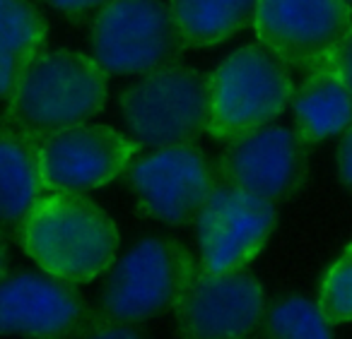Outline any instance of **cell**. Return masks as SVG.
Segmentation results:
<instances>
[{"instance_id": "1", "label": "cell", "mask_w": 352, "mask_h": 339, "mask_svg": "<svg viewBox=\"0 0 352 339\" xmlns=\"http://www.w3.org/2000/svg\"><path fill=\"white\" fill-rule=\"evenodd\" d=\"M109 75L87 54L39 49L6 94L3 123L32 140L92 121L109 99Z\"/></svg>"}, {"instance_id": "2", "label": "cell", "mask_w": 352, "mask_h": 339, "mask_svg": "<svg viewBox=\"0 0 352 339\" xmlns=\"http://www.w3.org/2000/svg\"><path fill=\"white\" fill-rule=\"evenodd\" d=\"M22 250L46 274L87 284L118 257V226L87 193H44L17 231Z\"/></svg>"}, {"instance_id": "3", "label": "cell", "mask_w": 352, "mask_h": 339, "mask_svg": "<svg viewBox=\"0 0 352 339\" xmlns=\"http://www.w3.org/2000/svg\"><path fill=\"white\" fill-rule=\"evenodd\" d=\"M138 147L186 145L210 128V75L182 60L138 75L118 97Z\"/></svg>"}, {"instance_id": "4", "label": "cell", "mask_w": 352, "mask_h": 339, "mask_svg": "<svg viewBox=\"0 0 352 339\" xmlns=\"http://www.w3.org/2000/svg\"><path fill=\"white\" fill-rule=\"evenodd\" d=\"M289 65L261 41L239 46L210 73V132L232 140L280 118L292 104Z\"/></svg>"}, {"instance_id": "5", "label": "cell", "mask_w": 352, "mask_h": 339, "mask_svg": "<svg viewBox=\"0 0 352 339\" xmlns=\"http://www.w3.org/2000/svg\"><path fill=\"white\" fill-rule=\"evenodd\" d=\"M186 51L166 0H107L89 22V56L107 75H142Z\"/></svg>"}, {"instance_id": "6", "label": "cell", "mask_w": 352, "mask_h": 339, "mask_svg": "<svg viewBox=\"0 0 352 339\" xmlns=\"http://www.w3.org/2000/svg\"><path fill=\"white\" fill-rule=\"evenodd\" d=\"M196 262L171 238H145L116 257L102 289V313L128 325L176 308Z\"/></svg>"}, {"instance_id": "7", "label": "cell", "mask_w": 352, "mask_h": 339, "mask_svg": "<svg viewBox=\"0 0 352 339\" xmlns=\"http://www.w3.org/2000/svg\"><path fill=\"white\" fill-rule=\"evenodd\" d=\"M126 176L138 209L169 226L196 222L203 202L220 180L217 169L196 142L160 147L135 156Z\"/></svg>"}, {"instance_id": "8", "label": "cell", "mask_w": 352, "mask_h": 339, "mask_svg": "<svg viewBox=\"0 0 352 339\" xmlns=\"http://www.w3.org/2000/svg\"><path fill=\"white\" fill-rule=\"evenodd\" d=\"M265 289L246 270L215 272L196 265L176 303L182 339H244L263 323Z\"/></svg>"}, {"instance_id": "9", "label": "cell", "mask_w": 352, "mask_h": 339, "mask_svg": "<svg viewBox=\"0 0 352 339\" xmlns=\"http://www.w3.org/2000/svg\"><path fill=\"white\" fill-rule=\"evenodd\" d=\"M46 193H89L123 176L135 161L138 142L99 123H78L36 140Z\"/></svg>"}, {"instance_id": "10", "label": "cell", "mask_w": 352, "mask_h": 339, "mask_svg": "<svg viewBox=\"0 0 352 339\" xmlns=\"http://www.w3.org/2000/svg\"><path fill=\"white\" fill-rule=\"evenodd\" d=\"M275 222V202L217 180L196 217L201 265L215 272L246 270L268 246Z\"/></svg>"}, {"instance_id": "11", "label": "cell", "mask_w": 352, "mask_h": 339, "mask_svg": "<svg viewBox=\"0 0 352 339\" xmlns=\"http://www.w3.org/2000/svg\"><path fill=\"white\" fill-rule=\"evenodd\" d=\"M307 142L294 128L268 123L227 140L217 156V178L270 202L299 193L309 174Z\"/></svg>"}, {"instance_id": "12", "label": "cell", "mask_w": 352, "mask_h": 339, "mask_svg": "<svg viewBox=\"0 0 352 339\" xmlns=\"http://www.w3.org/2000/svg\"><path fill=\"white\" fill-rule=\"evenodd\" d=\"M254 32L289 68L323 63L352 32L342 0H256Z\"/></svg>"}, {"instance_id": "13", "label": "cell", "mask_w": 352, "mask_h": 339, "mask_svg": "<svg viewBox=\"0 0 352 339\" xmlns=\"http://www.w3.org/2000/svg\"><path fill=\"white\" fill-rule=\"evenodd\" d=\"M85 313L78 289L46 272H17L0 279V337L68 339Z\"/></svg>"}, {"instance_id": "14", "label": "cell", "mask_w": 352, "mask_h": 339, "mask_svg": "<svg viewBox=\"0 0 352 339\" xmlns=\"http://www.w3.org/2000/svg\"><path fill=\"white\" fill-rule=\"evenodd\" d=\"M304 73L302 82L294 84L289 104L292 128L307 145H318L352 126V92L331 60L311 65Z\"/></svg>"}, {"instance_id": "15", "label": "cell", "mask_w": 352, "mask_h": 339, "mask_svg": "<svg viewBox=\"0 0 352 339\" xmlns=\"http://www.w3.org/2000/svg\"><path fill=\"white\" fill-rule=\"evenodd\" d=\"M46 193L39 171L36 140L0 126V233L17 238L25 217Z\"/></svg>"}, {"instance_id": "16", "label": "cell", "mask_w": 352, "mask_h": 339, "mask_svg": "<svg viewBox=\"0 0 352 339\" xmlns=\"http://www.w3.org/2000/svg\"><path fill=\"white\" fill-rule=\"evenodd\" d=\"M188 51L212 49L254 25L256 0H166Z\"/></svg>"}, {"instance_id": "17", "label": "cell", "mask_w": 352, "mask_h": 339, "mask_svg": "<svg viewBox=\"0 0 352 339\" xmlns=\"http://www.w3.org/2000/svg\"><path fill=\"white\" fill-rule=\"evenodd\" d=\"M49 27L34 0H0V97L10 92L20 68L46 46Z\"/></svg>"}, {"instance_id": "18", "label": "cell", "mask_w": 352, "mask_h": 339, "mask_svg": "<svg viewBox=\"0 0 352 339\" xmlns=\"http://www.w3.org/2000/svg\"><path fill=\"white\" fill-rule=\"evenodd\" d=\"M333 327L318 301L289 294L265 308L258 329L265 339H336Z\"/></svg>"}, {"instance_id": "19", "label": "cell", "mask_w": 352, "mask_h": 339, "mask_svg": "<svg viewBox=\"0 0 352 339\" xmlns=\"http://www.w3.org/2000/svg\"><path fill=\"white\" fill-rule=\"evenodd\" d=\"M316 301L333 325L352 323V243L326 270Z\"/></svg>"}, {"instance_id": "20", "label": "cell", "mask_w": 352, "mask_h": 339, "mask_svg": "<svg viewBox=\"0 0 352 339\" xmlns=\"http://www.w3.org/2000/svg\"><path fill=\"white\" fill-rule=\"evenodd\" d=\"M70 339H145L140 332L133 329V325L113 320L104 313L97 315H85V320L80 323V327L73 332Z\"/></svg>"}, {"instance_id": "21", "label": "cell", "mask_w": 352, "mask_h": 339, "mask_svg": "<svg viewBox=\"0 0 352 339\" xmlns=\"http://www.w3.org/2000/svg\"><path fill=\"white\" fill-rule=\"evenodd\" d=\"M44 3L65 17H85L97 12L107 0H44Z\"/></svg>"}, {"instance_id": "22", "label": "cell", "mask_w": 352, "mask_h": 339, "mask_svg": "<svg viewBox=\"0 0 352 339\" xmlns=\"http://www.w3.org/2000/svg\"><path fill=\"white\" fill-rule=\"evenodd\" d=\"M336 166L340 180L352 190V126L340 135V145L336 152Z\"/></svg>"}, {"instance_id": "23", "label": "cell", "mask_w": 352, "mask_h": 339, "mask_svg": "<svg viewBox=\"0 0 352 339\" xmlns=\"http://www.w3.org/2000/svg\"><path fill=\"white\" fill-rule=\"evenodd\" d=\"M328 60L336 65V70L342 75V80H345L347 87H350V92H352V32L340 41V46L333 51V56Z\"/></svg>"}, {"instance_id": "24", "label": "cell", "mask_w": 352, "mask_h": 339, "mask_svg": "<svg viewBox=\"0 0 352 339\" xmlns=\"http://www.w3.org/2000/svg\"><path fill=\"white\" fill-rule=\"evenodd\" d=\"M8 272V248H6V241L0 238V279L6 277Z\"/></svg>"}, {"instance_id": "25", "label": "cell", "mask_w": 352, "mask_h": 339, "mask_svg": "<svg viewBox=\"0 0 352 339\" xmlns=\"http://www.w3.org/2000/svg\"><path fill=\"white\" fill-rule=\"evenodd\" d=\"M342 3H345V5H347V8H350V10H352V0H342Z\"/></svg>"}, {"instance_id": "26", "label": "cell", "mask_w": 352, "mask_h": 339, "mask_svg": "<svg viewBox=\"0 0 352 339\" xmlns=\"http://www.w3.org/2000/svg\"><path fill=\"white\" fill-rule=\"evenodd\" d=\"M244 339H265V337H244Z\"/></svg>"}]
</instances>
